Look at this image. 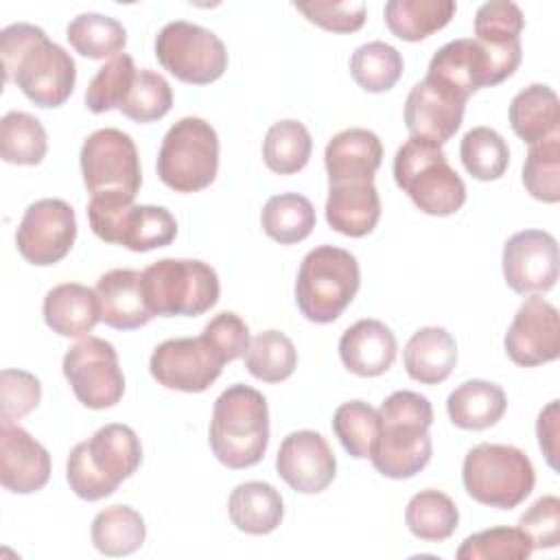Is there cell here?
<instances>
[{"instance_id": "6da1fadb", "label": "cell", "mask_w": 560, "mask_h": 560, "mask_svg": "<svg viewBox=\"0 0 560 560\" xmlns=\"http://www.w3.org/2000/svg\"><path fill=\"white\" fill-rule=\"evenodd\" d=\"M4 83H15L37 107L63 105L77 81L70 52L50 42L35 24H11L0 33Z\"/></svg>"}, {"instance_id": "7a4b0ae2", "label": "cell", "mask_w": 560, "mask_h": 560, "mask_svg": "<svg viewBox=\"0 0 560 560\" xmlns=\"http://www.w3.org/2000/svg\"><path fill=\"white\" fill-rule=\"evenodd\" d=\"M381 433L372 448V466L387 479H409L431 459L433 407L427 396L400 389L389 394L381 409Z\"/></svg>"}, {"instance_id": "3957f363", "label": "cell", "mask_w": 560, "mask_h": 560, "mask_svg": "<svg viewBox=\"0 0 560 560\" xmlns=\"http://www.w3.org/2000/svg\"><path fill=\"white\" fill-rule=\"evenodd\" d=\"M140 462L142 446L136 431L127 424L112 422L70 451L66 479L77 497L98 501L114 494L138 470Z\"/></svg>"}, {"instance_id": "277c9868", "label": "cell", "mask_w": 560, "mask_h": 560, "mask_svg": "<svg viewBox=\"0 0 560 560\" xmlns=\"http://www.w3.org/2000/svg\"><path fill=\"white\" fill-rule=\"evenodd\" d=\"M214 457L228 468L258 464L269 444V409L265 396L243 383L230 385L214 400L210 433Z\"/></svg>"}, {"instance_id": "5b68a950", "label": "cell", "mask_w": 560, "mask_h": 560, "mask_svg": "<svg viewBox=\"0 0 560 560\" xmlns=\"http://www.w3.org/2000/svg\"><path fill=\"white\" fill-rule=\"evenodd\" d=\"M394 179L418 210L431 217L455 214L466 201V184L446 162L440 144L409 138L394 155Z\"/></svg>"}, {"instance_id": "8992f818", "label": "cell", "mask_w": 560, "mask_h": 560, "mask_svg": "<svg viewBox=\"0 0 560 560\" xmlns=\"http://www.w3.org/2000/svg\"><path fill=\"white\" fill-rule=\"evenodd\" d=\"M361 284L357 258L335 245L311 249L300 265L295 302L300 313L315 324L335 322L354 300Z\"/></svg>"}, {"instance_id": "52a82bcc", "label": "cell", "mask_w": 560, "mask_h": 560, "mask_svg": "<svg viewBox=\"0 0 560 560\" xmlns=\"http://www.w3.org/2000/svg\"><path fill=\"white\" fill-rule=\"evenodd\" d=\"M217 271L197 258H162L142 271V293L151 315L197 317L219 300Z\"/></svg>"}, {"instance_id": "ba28073f", "label": "cell", "mask_w": 560, "mask_h": 560, "mask_svg": "<svg viewBox=\"0 0 560 560\" xmlns=\"http://www.w3.org/2000/svg\"><path fill=\"white\" fill-rule=\"evenodd\" d=\"M462 479L468 497L477 503L497 510H512L534 490L536 472L521 448L481 442L466 453Z\"/></svg>"}, {"instance_id": "9c48e42d", "label": "cell", "mask_w": 560, "mask_h": 560, "mask_svg": "<svg viewBox=\"0 0 560 560\" xmlns=\"http://www.w3.org/2000/svg\"><path fill=\"white\" fill-rule=\"evenodd\" d=\"M88 221L101 241L122 245L131 252L166 247L177 236V221L166 208L136 206L133 197L122 192L92 195Z\"/></svg>"}, {"instance_id": "30bf717a", "label": "cell", "mask_w": 560, "mask_h": 560, "mask_svg": "<svg viewBox=\"0 0 560 560\" xmlns=\"http://www.w3.org/2000/svg\"><path fill=\"white\" fill-rule=\"evenodd\" d=\"M219 171V136L197 116L179 118L162 138L158 177L175 192L208 188Z\"/></svg>"}, {"instance_id": "8fae6325", "label": "cell", "mask_w": 560, "mask_h": 560, "mask_svg": "<svg viewBox=\"0 0 560 560\" xmlns=\"http://www.w3.org/2000/svg\"><path fill=\"white\" fill-rule=\"evenodd\" d=\"M521 57L523 48L497 50L472 37L453 39L435 50L429 61L427 79L468 101L479 88H490L512 77Z\"/></svg>"}, {"instance_id": "7c38bea8", "label": "cell", "mask_w": 560, "mask_h": 560, "mask_svg": "<svg viewBox=\"0 0 560 560\" xmlns=\"http://www.w3.org/2000/svg\"><path fill=\"white\" fill-rule=\"evenodd\" d=\"M155 57L164 70L190 85H208L228 68L223 42L212 31L186 20L162 26L155 37Z\"/></svg>"}, {"instance_id": "4fadbf2b", "label": "cell", "mask_w": 560, "mask_h": 560, "mask_svg": "<svg viewBox=\"0 0 560 560\" xmlns=\"http://www.w3.org/2000/svg\"><path fill=\"white\" fill-rule=\"evenodd\" d=\"M81 175L90 195L122 192L136 197L142 184L140 158L129 133L105 127L90 133L81 147Z\"/></svg>"}, {"instance_id": "5bb4252c", "label": "cell", "mask_w": 560, "mask_h": 560, "mask_svg": "<svg viewBox=\"0 0 560 560\" xmlns=\"http://www.w3.org/2000/svg\"><path fill=\"white\" fill-rule=\"evenodd\" d=\"M63 376L88 409H109L125 394V376L116 348L101 337H83L63 357Z\"/></svg>"}, {"instance_id": "9a60e30c", "label": "cell", "mask_w": 560, "mask_h": 560, "mask_svg": "<svg viewBox=\"0 0 560 560\" xmlns=\"http://www.w3.org/2000/svg\"><path fill=\"white\" fill-rule=\"evenodd\" d=\"M77 217L68 201L46 197L33 201L18 225L15 245L20 256L37 267L59 262L74 245Z\"/></svg>"}, {"instance_id": "2e32d148", "label": "cell", "mask_w": 560, "mask_h": 560, "mask_svg": "<svg viewBox=\"0 0 560 560\" xmlns=\"http://www.w3.org/2000/svg\"><path fill=\"white\" fill-rule=\"evenodd\" d=\"M223 365L225 361L201 335L166 339L149 359L151 376L162 387L188 394L206 392L219 378Z\"/></svg>"}, {"instance_id": "e0dca14e", "label": "cell", "mask_w": 560, "mask_h": 560, "mask_svg": "<svg viewBox=\"0 0 560 560\" xmlns=\"http://www.w3.org/2000/svg\"><path fill=\"white\" fill-rule=\"evenodd\" d=\"M503 278L521 295H540L558 280V241L545 230H523L503 245Z\"/></svg>"}, {"instance_id": "ac0fdd59", "label": "cell", "mask_w": 560, "mask_h": 560, "mask_svg": "<svg viewBox=\"0 0 560 560\" xmlns=\"http://www.w3.org/2000/svg\"><path fill=\"white\" fill-rule=\"evenodd\" d=\"M505 354L521 368H534L560 357L558 308L540 295H529L516 311L505 339Z\"/></svg>"}, {"instance_id": "d6986e66", "label": "cell", "mask_w": 560, "mask_h": 560, "mask_svg": "<svg viewBox=\"0 0 560 560\" xmlns=\"http://www.w3.org/2000/svg\"><path fill=\"white\" fill-rule=\"evenodd\" d=\"M276 470L295 492L317 494L332 483L337 459L322 433L302 429L282 440L276 455Z\"/></svg>"}, {"instance_id": "ffe728a7", "label": "cell", "mask_w": 560, "mask_h": 560, "mask_svg": "<svg viewBox=\"0 0 560 560\" xmlns=\"http://www.w3.org/2000/svg\"><path fill=\"white\" fill-rule=\"evenodd\" d=\"M464 107V98L424 77L411 88L405 101L407 131L411 138H422L442 147L459 129Z\"/></svg>"}, {"instance_id": "44dd1931", "label": "cell", "mask_w": 560, "mask_h": 560, "mask_svg": "<svg viewBox=\"0 0 560 560\" xmlns=\"http://www.w3.org/2000/svg\"><path fill=\"white\" fill-rule=\"evenodd\" d=\"M50 479L48 451L20 424L0 422V481L9 492L31 494Z\"/></svg>"}, {"instance_id": "7402d4cb", "label": "cell", "mask_w": 560, "mask_h": 560, "mask_svg": "<svg viewBox=\"0 0 560 560\" xmlns=\"http://www.w3.org/2000/svg\"><path fill=\"white\" fill-rule=\"evenodd\" d=\"M383 162L381 138L361 127H350L332 136L324 151L328 184L372 182Z\"/></svg>"}, {"instance_id": "603a6c76", "label": "cell", "mask_w": 560, "mask_h": 560, "mask_svg": "<svg viewBox=\"0 0 560 560\" xmlns=\"http://www.w3.org/2000/svg\"><path fill=\"white\" fill-rule=\"evenodd\" d=\"M396 337L378 319H359L339 339L341 363L357 376H381L396 361Z\"/></svg>"}, {"instance_id": "cb8c5ba5", "label": "cell", "mask_w": 560, "mask_h": 560, "mask_svg": "<svg viewBox=\"0 0 560 560\" xmlns=\"http://www.w3.org/2000/svg\"><path fill=\"white\" fill-rule=\"evenodd\" d=\"M101 322L116 330H133L151 322L142 293V273L136 269H112L96 280Z\"/></svg>"}, {"instance_id": "d4e9b609", "label": "cell", "mask_w": 560, "mask_h": 560, "mask_svg": "<svg viewBox=\"0 0 560 560\" xmlns=\"http://www.w3.org/2000/svg\"><path fill=\"white\" fill-rule=\"evenodd\" d=\"M42 313L52 332L81 339L101 322V302L94 289L79 282H63L46 293Z\"/></svg>"}, {"instance_id": "484cf974", "label": "cell", "mask_w": 560, "mask_h": 560, "mask_svg": "<svg viewBox=\"0 0 560 560\" xmlns=\"http://www.w3.org/2000/svg\"><path fill=\"white\" fill-rule=\"evenodd\" d=\"M381 219V197L374 182L330 184L326 199L328 225L352 238L370 234Z\"/></svg>"}, {"instance_id": "4316f807", "label": "cell", "mask_w": 560, "mask_h": 560, "mask_svg": "<svg viewBox=\"0 0 560 560\" xmlns=\"http://www.w3.org/2000/svg\"><path fill=\"white\" fill-rule=\"evenodd\" d=\"M407 374L422 385L446 381L457 363V343L446 328L424 326L411 335L402 352Z\"/></svg>"}, {"instance_id": "83f0119b", "label": "cell", "mask_w": 560, "mask_h": 560, "mask_svg": "<svg viewBox=\"0 0 560 560\" xmlns=\"http://www.w3.org/2000/svg\"><path fill=\"white\" fill-rule=\"evenodd\" d=\"M228 514L236 529L252 536H265L280 525L284 503L271 483L245 481L232 490L228 499Z\"/></svg>"}, {"instance_id": "f1b7e54d", "label": "cell", "mask_w": 560, "mask_h": 560, "mask_svg": "<svg viewBox=\"0 0 560 560\" xmlns=\"http://www.w3.org/2000/svg\"><path fill=\"white\" fill-rule=\"evenodd\" d=\"M508 118L514 133L523 142L536 144L540 140H547L558 133V122H560L558 94L545 83H532L512 98Z\"/></svg>"}, {"instance_id": "f546056e", "label": "cell", "mask_w": 560, "mask_h": 560, "mask_svg": "<svg viewBox=\"0 0 560 560\" xmlns=\"http://www.w3.org/2000/svg\"><path fill=\"white\" fill-rule=\"evenodd\" d=\"M508 407L505 392L490 381L472 378L455 387L446 400L448 418L466 431H483L497 424Z\"/></svg>"}, {"instance_id": "4dcf8cb0", "label": "cell", "mask_w": 560, "mask_h": 560, "mask_svg": "<svg viewBox=\"0 0 560 560\" xmlns=\"http://www.w3.org/2000/svg\"><path fill=\"white\" fill-rule=\"evenodd\" d=\"M453 0H389L385 4L387 28L405 42H420L444 28L455 15Z\"/></svg>"}, {"instance_id": "1f68e13d", "label": "cell", "mask_w": 560, "mask_h": 560, "mask_svg": "<svg viewBox=\"0 0 560 560\" xmlns=\"http://www.w3.org/2000/svg\"><path fill=\"white\" fill-rule=\"evenodd\" d=\"M96 551L105 556H129L138 551L147 536L144 518L129 505H109L101 510L90 529Z\"/></svg>"}, {"instance_id": "d6a6232c", "label": "cell", "mask_w": 560, "mask_h": 560, "mask_svg": "<svg viewBox=\"0 0 560 560\" xmlns=\"http://www.w3.org/2000/svg\"><path fill=\"white\" fill-rule=\"evenodd\" d=\"M262 230L280 245L304 241L315 228L313 203L298 192H282L267 199L260 212Z\"/></svg>"}, {"instance_id": "836d02e7", "label": "cell", "mask_w": 560, "mask_h": 560, "mask_svg": "<svg viewBox=\"0 0 560 560\" xmlns=\"http://www.w3.org/2000/svg\"><path fill=\"white\" fill-rule=\"evenodd\" d=\"M405 523L416 538L442 542L457 529L459 512L448 494L440 490H422L409 499Z\"/></svg>"}, {"instance_id": "e575fe53", "label": "cell", "mask_w": 560, "mask_h": 560, "mask_svg": "<svg viewBox=\"0 0 560 560\" xmlns=\"http://www.w3.org/2000/svg\"><path fill=\"white\" fill-rule=\"evenodd\" d=\"M313 140L308 129L293 118L278 120L269 127L262 142V160L278 175H293L308 164Z\"/></svg>"}, {"instance_id": "d590c367", "label": "cell", "mask_w": 560, "mask_h": 560, "mask_svg": "<svg viewBox=\"0 0 560 560\" xmlns=\"http://www.w3.org/2000/svg\"><path fill=\"white\" fill-rule=\"evenodd\" d=\"M66 37L70 46L88 59H114L127 44L125 26L118 20L101 13L77 15L68 24Z\"/></svg>"}, {"instance_id": "8d00e7d4", "label": "cell", "mask_w": 560, "mask_h": 560, "mask_svg": "<svg viewBox=\"0 0 560 560\" xmlns=\"http://www.w3.org/2000/svg\"><path fill=\"white\" fill-rule=\"evenodd\" d=\"M48 136L44 125L26 112H7L0 120V155L4 162L35 166L46 158Z\"/></svg>"}, {"instance_id": "74e56055", "label": "cell", "mask_w": 560, "mask_h": 560, "mask_svg": "<svg viewBox=\"0 0 560 560\" xmlns=\"http://www.w3.org/2000/svg\"><path fill=\"white\" fill-rule=\"evenodd\" d=\"M247 372L265 383L287 381L298 368V350L280 330L258 332L245 352Z\"/></svg>"}, {"instance_id": "f35d334b", "label": "cell", "mask_w": 560, "mask_h": 560, "mask_svg": "<svg viewBox=\"0 0 560 560\" xmlns=\"http://www.w3.org/2000/svg\"><path fill=\"white\" fill-rule=\"evenodd\" d=\"M459 158L475 179L492 182L503 177L510 162V149L499 131L490 127H472L462 138Z\"/></svg>"}, {"instance_id": "ab89813d", "label": "cell", "mask_w": 560, "mask_h": 560, "mask_svg": "<svg viewBox=\"0 0 560 560\" xmlns=\"http://www.w3.org/2000/svg\"><path fill=\"white\" fill-rule=\"evenodd\" d=\"M350 74L365 92H387L402 74V57L385 42H368L352 52Z\"/></svg>"}, {"instance_id": "60d3db41", "label": "cell", "mask_w": 560, "mask_h": 560, "mask_svg": "<svg viewBox=\"0 0 560 560\" xmlns=\"http://www.w3.org/2000/svg\"><path fill=\"white\" fill-rule=\"evenodd\" d=\"M332 431L348 455L354 459H365L372 455L381 433V416L363 400H348L335 409Z\"/></svg>"}, {"instance_id": "b9f144b4", "label": "cell", "mask_w": 560, "mask_h": 560, "mask_svg": "<svg viewBox=\"0 0 560 560\" xmlns=\"http://www.w3.org/2000/svg\"><path fill=\"white\" fill-rule=\"evenodd\" d=\"M523 184L525 190L542 201H560V136H551L536 144H529L527 158L523 162Z\"/></svg>"}, {"instance_id": "7bdbcfd3", "label": "cell", "mask_w": 560, "mask_h": 560, "mask_svg": "<svg viewBox=\"0 0 560 560\" xmlns=\"http://www.w3.org/2000/svg\"><path fill=\"white\" fill-rule=\"evenodd\" d=\"M138 70L133 66V59L125 52L109 59L105 66L98 68V72L92 77L88 90H85V105L92 114H103L109 109H120L125 103L133 79Z\"/></svg>"}, {"instance_id": "ee69618b", "label": "cell", "mask_w": 560, "mask_h": 560, "mask_svg": "<svg viewBox=\"0 0 560 560\" xmlns=\"http://www.w3.org/2000/svg\"><path fill=\"white\" fill-rule=\"evenodd\" d=\"M523 11L510 0H490L477 9L475 39L488 48H521Z\"/></svg>"}, {"instance_id": "f6af8a7d", "label": "cell", "mask_w": 560, "mask_h": 560, "mask_svg": "<svg viewBox=\"0 0 560 560\" xmlns=\"http://www.w3.org/2000/svg\"><path fill=\"white\" fill-rule=\"evenodd\" d=\"M534 551L521 527H490L468 536L457 549L459 560H525Z\"/></svg>"}, {"instance_id": "bcb514c9", "label": "cell", "mask_w": 560, "mask_h": 560, "mask_svg": "<svg viewBox=\"0 0 560 560\" xmlns=\"http://www.w3.org/2000/svg\"><path fill=\"white\" fill-rule=\"evenodd\" d=\"M173 105V90L168 81L149 68L138 70L133 85L120 105V112L133 122H153L168 114Z\"/></svg>"}, {"instance_id": "7dc6e473", "label": "cell", "mask_w": 560, "mask_h": 560, "mask_svg": "<svg viewBox=\"0 0 560 560\" xmlns=\"http://www.w3.org/2000/svg\"><path fill=\"white\" fill-rule=\"evenodd\" d=\"M42 400L39 378L26 370L0 372V418L13 422L31 413Z\"/></svg>"}, {"instance_id": "c3c4849f", "label": "cell", "mask_w": 560, "mask_h": 560, "mask_svg": "<svg viewBox=\"0 0 560 560\" xmlns=\"http://www.w3.org/2000/svg\"><path fill=\"white\" fill-rule=\"evenodd\" d=\"M201 337L212 346V350L225 363L245 357V352L249 348V341H252L245 319L234 311H223V313L214 315L206 324Z\"/></svg>"}, {"instance_id": "681fc988", "label": "cell", "mask_w": 560, "mask_h": 560, "mask_svg": "<svg viewBox=\"0 0 560 560\" xmlns=\"http://www.w3.org/2000/svg\"><path fill=\"white\" fill-rule=\"evenodd\" d=\"M534 549H553L560 542V499L545 494L536 499L518 518Z\"/></svg>"}, {"instance_id": "f907efd6", "label": "cell", "mask_w": 560, "mask_h": 560, "mask_svg": "<svg viewBox=\"0 0 560 560\" xmlns=\"http://www.w3.org/2000/svg\"><path fill=\"white\" fill-rule=\"evenodd\" d=\"M300 13L306 15L308 22L332 31V33H354L365 22V4L363 2H295Z\"/></svg>"}, {"instance_id": "816d5d0a", "label": "cell", "mask_w": 560, "mask_h": 560, "mask_svg": "<svg viewBox=\"0 0 560 560\" xmlns=\"http://www.w3.org/2000/svg\"><path fill=\"white\" fill-rule=\"evenodd\" d=\"M536 435L547 464L558 470V400H551L536 422Z\"/></svg>"}]
</instances>
